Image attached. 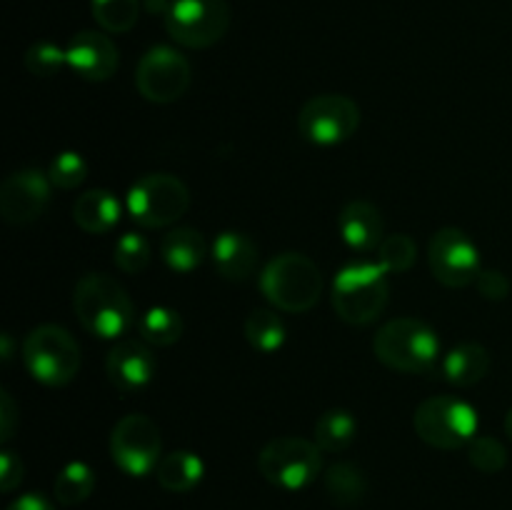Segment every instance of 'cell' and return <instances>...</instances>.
<instances>
[{
	"instance_id": "1",
	"label": "cell",
	"mask_w": 512,
	"mask_h": 510,
	"mask_svg": "<svg viewBox=\"0 0 512 510\" xmlns=\"http://www.w3.org/2000/svg\"><path fill=\"white\" fill-rule=\"evenodd\" d=\"M73 310L78 323L90 335L115 340L130 330L135 320L128 290L105 273H88L78 280L73 293Z\"/></svg>"
},
{
	"instance_id": "2",
	"label": "cell",
	"mask_w": 512,
	"mask_h": 510,
	"mask_svg": "<svg viewBox=\"0 0 512 510\" xmlns=\"http://www.w3.org/2000/svg\"><path fill=\"white\" fill-rule=\"evenodd\" d=\"M333 308L350 325H368L380 318L390 298L388 273L378 260H355L333 278Z\"/></svg>"
},
{
	"instance_id": "3",
	"label": "cell",
	"mask_w": 512,
	"mask_h": 510,
	"mask_svg": "<svg viewBox=\"0 0 512 510\" xmlns=\"http://www.w3.org/2000/svg\"><path fill=\"white\" fill-rule=\"evenodd\" d=\"M440 350L438 333L418 318L388 320L373 338L375 358L398 373H430L438 365Z\"/></svg>"
},
{
	"instance_id": "4",
	"label": "cell",
	"mask_w": 512,
	"mask_h": 510,
	"mask_svg": "<svg viewBox=\"0 0 512 510\" xmlns=\"http://www.w3.org/2000/svg\"><path fill=\"white\" fill-rule=\"evenodd\" d=\"M260 290L283 313H308L323 295V273L303 253L275 255L260 273Z\"/></svg>"
},
{
	"instance_id": "5",
	"label": "cell",
	"mask_w": 512,
	"mask_h": 510,
	"mask_svg": "<svg viewBox=\"0 0 512 510\" xmlns=\"http://www.w3.org/2000/svg\"><path fill=\"white\" fill-rule=\"evenodd\" d=\"M413 428L430 448L460 450L478 438L480 415L455 395H433L415 408Z\"/></svg>"
},
{
	"instance_id": "6",
	"label": "cell",
	"mask_w": 512,
	"mask_h": 510,
	"mask_svg": "<svg viewBox=\"0 0 512 510\" xmlns=\"http://www.w3.org/2000/svg\"><path fill=\"white\" fill-rule=\"evenodd\" d=\"M23 363L38 383L60 388L80 370V348L60 325H40L23 340Z\"/></svg>"
},
{
	"instance_id": "7",
	"label": "cell",
	"mask_w": 512,
	"mask_h": 510,
	"mask_svg": "<svg viewBox=\"0 0 512 510\" xmlns=\"http://www.w3.org/2000/svg\"><path fill=\"white\" fill-rule=\"evenodd\" d=\"M190 208V190L170 173H148L128 190V213L143 228H168Z\"/></svg>"
},
{
	"instance_id": "8",
	"label": "cell",
	"mask_w": 512,
	"mask_h": 510,
	"mask_svg": "<svg viewBox=\"0 0 512 510\" xmlns=\"http://www.w3.org/2000/svg\"><path fill=\"white\" fill-rule=\"evenodd\" d=\"M258 470L270 485L283 490H303L318 480L323 470V455L315 440L275 438L260 450Z\"/></svg>"
},
{
	"instance_id": "9",
	"label": "cell",
	"mask_w": 512,
	"mask_h": 510,
	"mask_svg": "<svg viewBox=\"0 0 512 510\" xmlns=\"http://www.w3.org/2000/svg\"><path fill=\"white\" fill-rule=\"evenodd\" d=\"M230 25L228 0H173L165 8V30L175 43L203 50L218 43Z\"/></svg>"
},
{
	"instance_id": "10",
	"label": "cell",
	"mask_w": 512,
	"mask_h": 510,
	"mask_svg": "<svg viewBox=\"0 0 512 510\" xmlns=\"http://www.w3.org/2000/svg\"><path fill=\"white\" fill-rule=\"evenodd\" d=\"M110 455L113 463L130 478H145L155 473L163 458L160 428L143 413H130L115 423L110 433Z\"/></svg>"
},
{
	"instance_id": "11",
	"label": "cell",
	"mask_w": 512,
	"mask_h": 510,
	"mask_svg": "<svg viewBox=\"0 0 512 510\" xmlns=\"http://www.w3.org/2000/svg\"><path fill=\"white\" fill-rule=\"evenodd\" d=\"M360 125V108L348 95H315L300 108L298 130L308 143L333 148L353 138Z\"/></svg>"
},
{
	"instance_id": "12",
	"label": "cell",
	"mask_w": 512,
	"mask_h": 510,
	"mask_svg": "<svg viewBox=\"0 0 512 510\" xmlns=\"http://www.w3.org/2000/svg\"><path fill=\"white\" fill-rule=\"evenodd\" d=\"M188 58L170 45H155L140 58L135 70V88L145 100L158 105H170L183 98L190 88Z\"/></svg>"
},
{
	"instance_id": "13",
	"label": "cell",
	"mask_w": 512,
	"mask_h": 510,
	"mask_svg": "<svg viewBox=\"0 0 512 510\" xmlns=\"http://www.w3.org/2000/svg\"><path fill=\"white\" fill-rule=\"evenodd\" d=\"M428 265L445 288H468L483 273L478 245L460 228H440L430 238Z\"/></svg>"
},
{
	"instance_id": "14",
	"label": "cell",
	"mask_w": 512,
	"mask_h": 510,
	"mask_svg": "<svg viewBox=\"0 0 512 510\" xmlns=\"http://www.w3.org/2000/svg\"><path fill=\"white\" fill-rule=\"evenodd\" d=\"M48 175L40 170L25 168L8 175L0 188V215L8 225H30L45 213L50 203Z\"/></svg>"
},
{
	"instance_id": "15",
	"label": "cell",
	"mask_w": 512,
	"mask_h": 510,
	"mask_svg": "<svg viewBox=\"0 0 512 510\" xmlns=\"http://www.w3.org/2000/svg\"><path fill=\"white\" fill-rule=\"evenodd\" d=\"M68 68L88 83H103L110 80L118 70V48L113 40L100 30H80L70 38Z\"/></svg>"
},
{
	"instance_id": "16",
	"label": "cell",
	"mask_w": 512,
	"mask_h": 510,
	"mask_svg": "<svg viewBox=\"0 0 512 510\" xmlns=\"http://www.w3.org/2000/svg\"><path fill=\"white\" fill-rule=\"evenodd\" d=\"M105 373L118 393H138L155 375L153 350L140 340H120L105 358Z\"/></svg>"
},
{
	"instance_id": "17",
	"label": "cell",
	"mask_w": 512,
	"mask_h": 510,
	"mask_svg": "<svg viewBox=\"0 0 512 510\" xmlns=\"http://www.w3.org/2000/svg\"><path fill=\"white\" fill-rule=\"evenodd\" d=\"M343 243L355 253H370L383 243V215L368 200H350L338 215Z\"/></svg>"
},
{
	"instance_id": "18",
	"label": "cell",
	"mask_w": 512,
	"mask_h": 510,
	"mask_svg": "<svg viewBox=\"0 0 512 510\" xmlns=\"http://www.w3.org/2000/svg\"><path fill=\"white\" fill-rule=\"evenodd\" d=\"M210 258H213L220 278L240 283V280H248L258 268V245L250 235L238 233V230H225L213 240Z\"/></svg>"
},
{
	"instance_id": "19",
	"label": "cell",
	"mask_w": 512,
	"mask_h": 510,
	"mask_svg": "<svg viewBox=\"0 0 512 510\" xmlns=\"http://www.w3.org/2000/svg\"><path fill=\"white\" fill-rule=\"evenodd\" d=\"M123 205L110 190L95 188L80 195L73 203V220L80 230L90 235H103L118 225Z\"/></svg>"
},
{
	"instance_id": "20",
	"label": "cell",
	"mask_w": 512,
	"mask_h": 510,
	"mask_svg": "<svg viewBox=\"0 0 512 510\" xmlns=\"http://www.w3.org/2000/svg\"><path fill=\"white\" fill-rule=\"evenodd\" d=\"M160 255H163L165 265L175 273H193L200 268V263L208 255V245L200 230L180 225V228L168 230L160 243Z\"/></svg>"
},
{
	"instance_id": "21",
	"label": "cell",
	"mask_w": 512,
	"mask_h": 510,
	"mask_svg": "<svg viewBox=\"0 0 512 510\" xmlns=\"http://www.w3.org/2000/svg\"><path fill=\"white\" fill-rule=\"evenodd\" d=\"M440 370L448 383L458 385V388H470L490 373V353L478 343H463L440 360Z\"/></svg>"
},
{
	"instance_id": "22",
	"label": "cell",
	"mask_w": 512,
	"mask_h": 510,
	"mask_svg": "<svg viewBox=\"0 0 512 510\" xmlns=\"http://www.w3.org/2000/svg\"><path fill=\"white\" fill-rule=\"evenodd\" d=\"M205 475V463L193 453V450H173L163 455V460L155 468L160 488L168 493H190L200 485Z\"/></svg>"
},
{
	"instance_id": "23",
	"label": "cell",
	"mask_w": 512,
	"mask_h": 510,
	"mask_svg": "<svg viewBox=\"0 0 512 510\" xmlns=\"http://www.w3.org/2000/svg\"><path fill=\"white\" fill-rule=\"evenodd\" d=\"M325 493L340 508H353L368 495V478L353 463H335L325 470Z\"/></svg>"
},
{
	"instance_id": "24",
	"label": "cell",
	"mask_w": 512,
	"mask_h": 510,
	"mask_svg": "<svg viewBox=\"0 0 512 510\" xmlns=\"http://www.w3.org/2000/svg\"><path fill=\"white\" fill-rule=\"evenodd\" d=\"M358 433V420L345 408L325 410L315 423V443L325 453H343Z\"/></svg>"
},
{
	"instance_id": "25",
	"label": "cell",
	"mask_w": 512,
	"mask_h": 510,
	"mask_svg": "<svg viewBox=\"0 0 512 510\" xmlns=\"http://www.w3.org/2000/svg\"><path fill=\"white\" fill-rule=\"evenodd\" d=\"M183 318L178 310L168 308V305H155L148 308L140 318L138 330L143 343L158 345V348H168V345L178 343L183 338Z\"/></svg>"
},
{
	"instance_id": "26",
	"label": "cell",
	"mask_w": 512,
	"mask_h": 510,
	"mask_svg": "<svg viewBox=\"0 0 512 510\" xmlns=\"http://www.w3.org/2000/svg\"><path fill=\"white\" fill-rule=\"evenodd\" d=\"M243 330L250 348L258 350V353H275L285 343V323L280 320V315L275 310L255 308L245 318Z\"/></svg>"
},
{
	"instance_id": "27",
	"label": "cell",
	"mask_w": 512,
	"mask_h": 510,
	"mask_svg": "<svg viewBox=\"0 0 512 510\" xmlns=\"http://www.w3.org/2000/svg\"><path fill=\"white\" fill-rule=\"evenodd\" d=\"M95 490V473L88 463H80V460H73V463L65 465L58 473L53 485V495L60 505H80L93 495Z\"/></svg>"
},
{
	"instance_id": "28",
	"label": "cell",
	"mask_w": 512,
	"mask_h": 510,
	"mask_svg": "<svg viewBox=\"0 0 512 510\" xmlns=\"http://www.w3.org/2000/svg\"><path fill=\"white\" fill-rule=\"evenodd\" d=\"M95 23L108 33H128L140 15V0H90Z\"/></svg>"
},
{
	"instance_id": "29",
	"label": "cell",
	"mask_w": 512,
	"mask_h": 510,
	"mask_svg": "<svg viewBox=\"0 0 512 510\" xmlns=\"http://www.w3.org/2000/svg\"><path fill=\"white\" fill-rule=\"evenodd\" d=\"M378 263L383 265L385 273H405V270L413 268L415 258H418V248H415V240L405 233H395L383 238V243L378 245Z\"/></svg>"
},
{
	"instance_id": "30",
	"label": "cell",
	"mask_w": 512,
	"mask_h": 510,
	"mask_svg": "<svg viewBox=\"0 0 512 510\" xmlns=\"http://www.w3.org/2000/svg\"><path fill=\"white\" fill-rule=\"evenodd\" d=\"M150 258H153L150 243L140 233H133V230H130V233L120 235L118 243H115V265H118L123 273H143L150 265Z\"/></svg>"
},
{
	"instance_id": "31",
	"label": "cell",
	"mask_w": 512,
	"mask_h": 510,
	"mask_svg": "<svg viewBox=\"0 0 512 510\" xmlns=\"http://www.w3.org/2000/svg\"><path fill=\"white\" fill-rule=\"evenodd\" d=\"M65 65H68V53L60 45L50 43V40H40V43H33L25 50V68L35 78H53Z\"/></svg>"
},
{
	"instance_id": "32",
	"label": "cell",
	"mask_w": 512,
	"mask_h": 510,
	"mask_svg": "<svg viewBox=\"0 0 512 510\" xmlns=\"http://www.w3.org/2000/svg\"><path fill=\"white\" fill-rule=\"evenodd\" d=\"M48 178L53 183V188L60 190H75L78 185H83V180L88 178V163L80 153L75 150H63L53 158L48 168Z\"/></svg>"
},
{
	"instance_id": "33",
	"label": "cell",
	"mask_w": 512,
	"mask_h": 510,
	"mask_svg": "<svg viewBox=\"0 0 512 510\" xmlns=\"http://www.w3.org/2000/svg\"><path fill=\"white\" fill-rule=\"evenodd\" d=\"M468 458L473 463L475 470L480 473H500V470L508 465V450L493 435H478L473 443L468 445Z\"/></svg>"
},
{
	"instance_id": "34",
	"label": "cell",
	"mask_w": 512,
	"mask_h": 510,
	"mask_svg": "<svg viewBox=\"0 0 512 510\" xmlns=\"http://www.w3.org/2000/svg\"><path fill=\"white\" fill-rule=\"evenodd\" d=\"M475 285H478L480 295L488 300H505L510 295V280L500 270H483Z\"/></svg>"
},
{
	"instance_id": "35",
	"label": "cell",
	"mask_w": 512,
	"mask_h": 510,
	"mask_svg": "<svg viewBox=\"0 0 512 510\" xmlns=\"http://www.w3.org/2000/svg\"><path fill=\"white\" fill-rule=\"evenodd\" d=\"M20 480H23V460L13 450H3L0 453V490L10 493L18 488Z\"/></svg>"
},
{
	"instance_id": "36",
	"label": "cell",
	"mask_w": 512,
	"mask_h": 510,
	"mask_svg": "<svg viewBox=\"0 0 512 510\" xmlns=\"http://www.w3.org/2000/svg\"><path fill=\"white\" fill-rule=\"evenodd\" d=\"M15 423H18V410H15V403L8 390H3L0 393V440L3 443L13 438Z\"/></svg>"
},
{
	"instance_id": "37",
	"label": "cell",
	"mask_w": 512,
	"mask_h": 510,
	"mask_svg": "<svg viewBox=\"0 0 512 510\" xmlns=\"http://www.w3.org/2000/svg\"><path fill=\"white\" fill-rule=\"evenodd\" d=\"M8 510H55V505L50 503L45 495L25 493V495H20V498H15L13 503L8 505Z\"/></svg>"
},
{
	"instance_id": "38",
	"label": "cell",
	"mask_w": 512,
	"mask_h": 510,
	"mask_svg": "<svg viewBox=\"0 0 512 510\" xmlns=\"http://www.w3.org/2000/svg\"><path fill=\"white\" fill-rule=\"evenodd\" d=\"M13 358V345H10V333H3V360L8 363V360Z\"/></svg>"
},
{
	"instance_id": "39",
	"label": "cell",
	"mask_w": 512,
	"mask_h": 510,
	"mask_svg": "<svg viewBox=\"0 0 512 510\" xmlns=\"http://www.w3.org/2000/svg\"><path fill=\"white\" fill-rule=\"evenodd\" d=\"M505 433H508V438L512 440V408L508 410V415H505Z\"/></svg>"
}]
</instances>
